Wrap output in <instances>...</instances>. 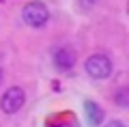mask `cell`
<instances>
[{"label":"cell","mask_w":129,"mask_h":127,"mask_svg":"<svg viewBox=\"0 0 129 127\" xmlns=\"http://www.w3.org/2000/svg\"><path fill=\"white\" fill-rule=\"evenodd\" d=\"M86 116H88V123H90L92 127H97L103 121V110L97 104H92V101H86Z\"/></svg>","instance_id":"5"},{"label":"cell","mask_w":129,"mask_h":127,"mask_svg":"<svg viewBox=\"0 0 129 127\" xmlns=\"http://www.w3.org/2000/svg\"><path fill=\"white\" fill-rule=\"evenodd\" d=\"M54 65L56 69H60V71H67V69H71L75 65V52L71 50V47H56L54 50Z\"/></svg>","instance_id":"4"},{"label":"cell","mask_w":129,"mask_h":127,"mask_svg":"<svg viewBox=\"0 0 129 127\" xmlns=\"http://www.w3.org/2000/svg\"><path fill=\"white\" fill-rule=\"evenodd\" d=\"M22 19L32 28H43L50 19V11L43 2H28L22 9Z\"/></svg>","instance_id":"2"},{"label":"cell","mask_w":129,"mask_h":127,"mask_svg":"<svg viewBox=\"0 0 129 127\" xmlns=\"http://www.w3.org/2000/svg\"><path fill=\"white\" fill-rule=\"evenodd\" d=\"M80 2H82V7H86V9H88L90 5H95L97 0H80Z\"/></svg>","instance_id":"7"},{"label":"cell","mask_w":129,"mask_h":127,"mask_svg":"<svg viewBox=\"0 0 129 127\" xmlns=\"http://www.w3.org/2000/svg\"><path fill=\"white\" fill-rule=\"evenodd\" d=\"M116 104H118L120 108H127L129 106V91L127 88H120V91L116 93Z\"/></svg>","instance_id":"6"},{"label":"cell","mask_w":129,"mask_h":127,"mask_svg":"<svg viewBox=\"0 0 129 127\" xmlns=\"http://www.w3.org/2000/svg\"><path fill=\"white\" fill-rule=\"evenodd\" d=\"M84 69L90 78L95 80H106L112 73V60L108 58L106 54H90L86 60H84Z\"/></svg>","instance_id":"1"},{"label":"cell","mask_w":129,"mask_h":127,"mask_svg":"<svg viewBox=\"0 0 129 127\" xmlns=\"http://www.w3.org/2000/svg\"><path fill=\"white\" fill-rule=\"evenodd\" d=\"M108 127H125V123H120V121H112Z\"/></svg>","instance_id":"8"},{"label":"cell","mask_w":129,"mask_h":127,"mask_svg":"<svg viewBox=\"0 0 129 127\" xmlns=\"http://www.w3.org/2000/svg\"><path fill=\"white\" fill-rule=\"evenodd\" d=\"M0 82H2V69H0Z\"/></svg>","instance_id":"9"},{"label":"cell","mask_w":129,"mask_h":127,"mask_svg":"<svg viewBox=\"0 0 129 127\" xmlns=\"http://www.w3.org/2000/svg\"><path fill=\"white\" fill-rule=\"evenodd\" d=\"M24 104H26V93L19 86H11L0 99V108L5 114H15L17 110H22Z\"/></svg>","instance_id":"3"}]
</instances>
